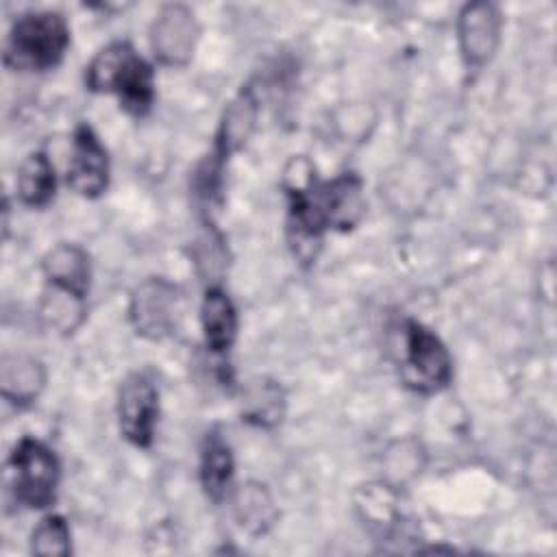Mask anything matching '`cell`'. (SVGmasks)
Here are the masks:
<instances>
[{"instance_id": "cell-1", "label": "cell", "mask_w": 557, "mask_h": 557, "mask_svg": "<svg viewBox=\"0 0 557 557\" xmlns=\"http://www.w3.org/2000/svg\"><path fill=\"white\" fill-rule=\"evenodd\" d=\"M285 196L292 242L302 246L320 242L326 231L352 228L366 209L363 183L355 172H344L331 181H318L307 163L305 176L285 172Z\"/></svg>"}, {"instance_id": "cell-2", "label": "cell", "mask_w": 557, "mask_h": 557, "mask_svg": "<svg viewBox=\"0 0 557 557\" xmlns=\"http://www.w3.org/2000/svg\"><path fill=\"white\" fill-rule=\"evenodd\" d=\"M85 87L115 96L124 113L144 117L154 104V67L131 41L117 39L100 48L85 65Z\"/></svg>"}, {"instance_id": "cell-3", "label": "cell", "mask_w": 557, "mask_h": 557, "mask_svg": "<svg viewBox=\"0 0 557 557\" xmlns=\"http://www.w3.org/2000/svg\"><path fill=\"white\" fill-rule=\"evenodd\" d=\"M70 48V24L59 11H26L9 28L2 63L11 72L57 67Z\"/></svg>"}, {"instance_id": "cell-4", "label": "cell", "mask_w": 557, "mask_h": 557, "mask_svg": "<svg viewBox=\"0 0 557 557\" xmlns=\"http://www.w3.org/2000/svg\"><path fill=\"white\" fill-rule=\"evenodd\" d=\"M61 463L57 453L37 437H22L7 461V485L17 505L46 509L57 500Z\"/></svg>"}, {"instance_id": "cell-5", "label": "cell", "mask_w": 557, "mask_h": 557, "mask_svg": "<svg viewBox=\"0 0 557 557\" xmlns=\"http://www.w3.org/2000/svg\"><path fill=\"white\" fill-rule=\"evenodd\" d=\"M400 379L422 396L446 389L453 381V357L444 342L422 322L409 318L400 331Z\"/></svg>"}, {"instance_id": "cell-6", "label": "cell", "mask_w": 557, "mask_h": 557, "mask_svg": "<svg viewBox=\"0 0 557 557\" xmlns=\"http://www.w3.org/2000/svg\"><path fill=\"white\" fill-rule=\"evenodd\" d=\"M115 416L122 437L135 448H150L159 420V387L150 372L126 374L117 389Z\"/></svg>"}, {"instance_id": "cell-7", "label": "cell", "mask_w": 557, "mask_h": 557, "mask_svg": "<svg viewBox=\"0 0 557 557\" xmlns=\"http://www.w3.org/2000/svg\"><path fill=\"white\" fill-rule=\"evenodd\" d=\"M178 309V287L163 276H152L133 289L128 302V320L137 335L159 342L176 329Z\"/></svg>"}, {"instance_id": "cell-8", "label": "cell", "mask_w": 557, "mask_h": 557, "mask_svg": "<svg viewBox=\"0 0 557 557\" xmlns=\"http://www.w3.org/2000/svg\"><path fill=\"white\" fill-rule=\"evenodd\" d=\"M503 37V13L494 2L476 0L461 7L457 15V44L468 70H483L498 52Z\"/></svg>"}, {"instance_id": "cell-9", "label": "cell", "mask_w": 557, "mask_h": 557, "mask_svg": "<svg viewBox=\"0 0 557 557\" xmlns=\"http://www.w3.org/2000/svg\"><path fill=\"white\" fill-rule=\"evenodd\" d=\"M111 181L109 152L89 124H78L72 133L70 161L65 170L67 187L83 198H100Z\"/></svg>"}, {"instance_id": "cell-10", "label": "cell", "mask_w": 557, "mask_h": 557, "mask_svg": "<svg viewBox=\"0 0 557 557\" xmlns=\"http://www.w3.org/2000/svg\"><path fill=\"white\" fill-rule=\"evenodd\" d=\"M200 26L194 11L185 4H165L150 26L152 54L161 65L183 67L191 61Z\"/></svg>"}, {"instance_id": "cell-11", "label": "cell", "mask_w": 557, "mask_h": 557, "mask_svg": "<svg viewBox=\"0 0 557 557\" xmlns=\"http://www.w3.org/2000/svg\"><path fill=\"white\" fill-rule=\"evenodd\" d=\"M46 285L54 292L87 300L91 285V261L83 246L61 242L41 259Z\"/></svg>"}, {"instance_id": "cell-12", "label": "cell", "mask_w": 557, "mask_h": 557, "mask_svg": "<svg viewBox=\"0 0 557 557\" xmlns=\"http://www.w3.org/2000/svg\"><path fill=\"white\" fill-rule=\"evenodd\" d=\"M257 113H259V100L255 96V87L248 83L226 104L220 126H218V133H215L213 148L209 154H213L218 161L226 163L231 159V154L242 150L255 131Z\"/></svg>"}, {"instance_id": "cell-13", "label": "cell", "mask_w": 557, "mask_h": 557, "mask_svg": "<svg viewBox=\"0 0 557 557\" xmlns=\"http://www.w3.org/2000/svg\"><path fill=\"white\" fill-rule=\"evenodd\" d=\"M200 326H202L205 346L213 355H226L233 348L237 339L239 318L224 287L209 285L205 289L202 305H200Z\"/></svg>"}, {"instance_id": "cell-14", "label": "cell", "mask_w": 557, "mask_h": 557, "mask_svg": "<svg viewBox=\"0 0 557 557\" xmlns=\"http://www.w3.org/2000/svg\"><path fill=\"white\" fill-rule=\"evenodd\" d=\"M235 476V457L231 444L220 433V429H211L205 435L200 448V485L205 496L220 505L226 500Z\"/></svg>"}, {"instance_id": "cell-15", "label": "cell", "mask_w": 557, "mask_h": 557, "mask_svg": "<svg viewBox=\"0 0 557 557\" xmlns=\"http://www.w3.org/2000/svg\"><path fill=\"white\" fill-rule=\"evenodd\" d=\"M46 385V368L30 355H7L0 366V387L7 403L15 407L33 405Z\"/></svg>"}, {"instance_id": "cell-16", "label": "cell", "mask_w": 557, "mask_h": 557, "mask_svg": "<svg viewBox=\"0 0 557 557\" xmlns=\"http://www.w3.org/2000/svg\"><path fill=\"white\" fill-rule=\"evenodd\" d=\"M15 191L24 207L44 209L57 194V170L46 150H33L17 168Z\"/></svg>"}, {"instance_id": "cell-17", "label": "cell", "mask_w": 557, "mask_h": 557, "mask_svg": "<svg viewBox=\"0 0 557 557\" xmlns=\"http://www.w3.org/2000/svg\"><path fill=\"white\" fill-rule=\"evenodd\" d=\"M235 513L239 524L252 535H263L276 520V509L270 494L259 483H248L235 498Z\"/></svg>"}, {"instance_id": "cell-18", "label": "cell", "mask_w": 557, "mask_h": 557, "mask_svg": "<svg viewBox=\"0 0 557 557\" xmlns=\"http://www.w3.org/2000/svg\"><path fill=\"white\" fill-rule=\"evenodd\" d=\"M285 396L278 383L274 381H257L250 385L248 396L244 400V416L248 422L257 426H274L281 422Z\"/></svg>"}, {"instance_id": "cell-19", "label": "cell", "mask_w": 557, "mask_h": 557, "mask_svg": "<svg viewBox=\"0 0 557 557\" xmlns=\"http://www.w3.org/2000/svg\"><path fill=\"white\" fill-rule=\"evenodd\" d=\"M30 553L39 557H65L72 553L70 524L61 513L44 516L30 531Z\"/></svg>"}]
</instances>
